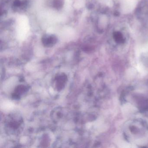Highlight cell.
Returning a JSON list of instances; mask_svg holds the SVG:
<instances>
[{
  "instance_id": "cell-1",
  "label": "cell",
  "mask_w": 148,
  "mask_h": 148,
  "mask_svg": "<svg viewBox=\"0 0 148 148\" xmlns=\"http://www.w3.org/2000/svg\"><path fill=\"white\" fill-rule=\"evenodd\" d=\"M66 79H67L66 76L65 75H63V74L58 76L56 77V86L58 90H60L64 88Z\"/></svg>"
},
{
  "instance_id": "cell-2",
  "label": "cell",
  "mask_w": 148,
  "mask_h": 148,
  "mask_svg": "<svg viewBox=\"0 0 148 148\" xmlns=\"http://www.w3.org/2000/svg\"><path fill=\"white\" fill-rule=\"evenodd\" d=\"M56 38L54 36H47L45 37L42 39L43 43H44L45 45L49 47L50 46H52L54 45L56 42Z\"/></svg>"
},
{
  "instance_id": "cell-3",
  "label": "cell",
  "mask_w": 148,
  "mask_h": 148,
  "mask_svg": "<svg viewBox=\"0 0 148 148\" xmlns=\"http://www.w3.org/2000/svg\"><path fill=\"white\" fill-rule=\"evenodd\" d=\"M113 37L115 41L117 43H123L124 41V39L123 34L119 32H117L114 33Z\"/></svg>"
}]
</instances>
